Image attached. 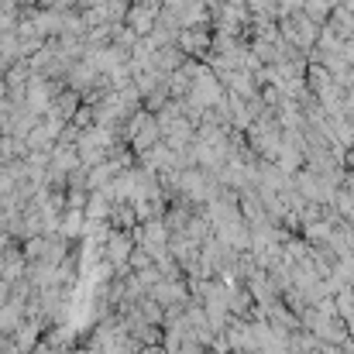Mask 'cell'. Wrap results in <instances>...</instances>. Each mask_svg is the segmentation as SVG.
Segmentation results:
<instances>
[{
    "label": "cell",
    "mask_w": 354,
    "mask_h": 354,
    "mask_svg": "<svg viewBox=\"0 0 354 354\" xmlns=\"http://www.w3.org/2000/svg\"><path fill=\"white\" fill-rule=\"evenodd\" d=\"M158 14H162V10H151V7H145V3H131L124 24H127L138 38H148V35L155 31V24H158Z\"/></svg>",
    "instance_id": "2"
},
{
    "label": "cell",
    "mask_w": 354,
    "mask_h": 354,
    "mask_svg": "<svg viewBox=\"0 0 354 354\" xmlns=\"http://www.w3.org/2000/svg\"><path fill=\"white\" fill-rule=\"evenodd\" d=\"M41 341H45V344H48L55 354H73V351H76V334H73V327H66V324L48 327Z\"/></svg>",
    "instance_id": "5"
},
{
    "label": "cell",
    "mask_w": 354,
    "mask_h": 354,
    "mask_svg": "<svg viewBox=\"0 0 354 354\" xmlns=\"http://www.w3.org/2000/svg\"><path fill=\"white\" fill-rule=\"evenodd\" d=\"M90 234V217L86 210H66L62 214V237L66 241H76V237H86Z\"/></svg>",
    "instance_id": "6"
},
{
    "label": "cell",
    "mask_w": 354,
    "mask_h": 354,
    "mask_svg": "<svg viewBox=\"0 0 354 354\" xmlns=\"http://www.w3.org/2000/svg\"><path fill=\"white\" fill-rule=\"evenodd\" d=\"M21 279H28V258H24V251H21V244L17 248H10L7 254H0V282H21Z\"/></svg>",
    "instance_id": "3"
},
{
    "label": "cell",
    "mask_w": 354,
    "mask_h": 354,
    "mask_svg": "<svg viewBox=\"0 0 354 354\" xmlns=\"http://www.w3.org/2000/svg\"><path fill=\"white\" fill-rule=\"evenodd\" d=\"M21 251H24L28 265H41V261L48 258V251H52V237H45V234L31 237V241H24V244H21Z\"/></svg>",
    "instance_id": "7"
},
{
    "label": "cell",
    "mask_w": 354,
    "mask_h": 354,
    "mask_svg": "<svg viewBox=\"0 0 354 354\" xmlns=\"http://www.w3.org/2000/svg\"><path fill=\"white\" fill-rule=\"evenodd\" d=\"M76 169H83V162H80V151H76V148H66V145H55V148H52V162H48V172H59V176H73Z\"/></svg>",
    "instance_id": "4"
},
{
    "label": "cell",
    "mask_w": 354,
    "mask_h": 354,
    "mask_svg": "<svg viewBox=\"0 0 354 354\" xmlns=\"http://www.w3.org/2000/svg\"><path fill=\"white\" fill-rule=\"evenodd\" d=\"M134 354H155V351H151V348H145V351H134Z\"/></svg>",
    "instance_id": "9"
},
{
    "label": "cell",
    "mask_w": 354,
    "mask_h": 354,
    "mask_svg": "<svg viewBox=\"0 0 354 354\" xmlns=\"http://www.w3.org/2000/svg\"><path fill=\"white\" fill-rule=\"evenodd\" d=\"M131 251H134V237L127 234V231H111L107 241H104V248H100V254L107 258V265H118V268H127Z\"/></svg>",
    "instance_id": "1"
},
{
    "label": "cell",
    "mask_w": 354,
    "mask_h": 354,
    "mask_svg": "<svg viewBox=\"0 0 354 354\" xmlns=\"http://www.w3.org/2000/svg\"><path fill=\"white\" fill-rule=\"evenodd\" d=\"M14 189H17V179L10 176V165L0 162V196H7V193H14Z\"/></svg>",
    "instance_id": "8"
}]
</instances>
